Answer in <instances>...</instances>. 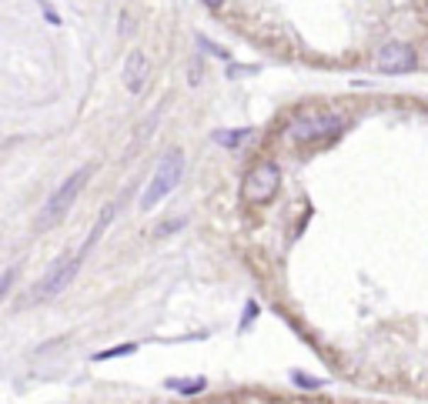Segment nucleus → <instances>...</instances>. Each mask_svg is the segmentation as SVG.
Listing matches in <instances>:
<instances>
[{
  "label": "nucleus",
  "instance_id": "f257e3e1",
  "mask_svg": "<svg viewBox=\"0 0 428 404\" xmlns=\"http://www.w3.org/2000/svg\"><path fill=\"white\" fill-rule=\"evenodd\" d=\"M91 174H94V167H81V171H74L71 178H67L57 190H54V194H50L47 204H44V211H40V217H37V231H47V227H54L57 221H64V214L74 207L77 194L84 190V184H87Z\"/></svg>",
  "mask_w": 428,
  "mask_h": 404
},
{
  "label": "nucleus",
  "instance_id": "f03ea898",
  "mask_svg": "<svg viewBox=\"0 0 428 404\" xmlns=\"http://www.w3.org/2000/svg\"><path fill=\"white\" fill-rule=\"evenodd\" d=\"M181 174H184V154H181V151H167V154L157 161L154 178H151V184H147L141 194V211H151V207H157V204L164 201L167 194L181 184Z\"/></svg>",
  "mask_w": 428,
  "mask_h": 404
},
{
  "label": "nucleus",
  "instance_id": "7ed1b4c3",
  "mask_svg": "<svg viewBox=\"0 0 428 404\" xmlns=\"http://www.w3.org/2000/svg\"><path fill=\"white\" fill-rule=\"evenodd\" d=\"M81 264H84V254H77V258H71V261L54 264V267H50V271L34 284V291L24 297V308H34V304H44V301H50V297L64 294V291L71 287V281L77 277Z\"/></svg>",
  "mask_w": 428,
  "mask_h": 404
},
{
  "label": "nucleus",
  "instance_id": "20e7f679",
  "mask_svg": "<svg viewBox=\"0 0 428 404\" xmlns=\"http://www.w3.org/2000/svg\"><path fill=\"white\" fill-rule=\"evenodd\" d=\"M342 131V117L338 114H328V110H305L298 114L291 124H288V141L295 144H311L321 141V137H334Z\"/></svg>",
  "mask_w": 428,
  "mask_h": 404
},
{
  "label": "nucleus",
  "instance_id": "39448f33",
  "mask_svg": "<svg viewBox=\"0 0 428 404\" xmlns=\"http://www.w3.org/2000/svg\"><path fill=\"white\" fill-rule=\"evenodd\" d=\"M281 187V167L274 161H258L241 180V197L248 204H268Z\"/></svg>",
  "mask_w": 428,
  "mask_h": 404
},
{
  "label": "nucleus",
  "instance_id": "423d86ee",
  "mask_svg": "<svg viewBox=\"0 0 428 404\" xmlns=\"http://www.w3.org/2000/svg\"><path fill=\"white\" fill-rule=\"evenodd\" d=\"M415 50L408 47V44H402V40H392V44H385V47L375 54V67H378L381 74H408L415 71Z\"/></svg>",
  "mask_w": 428,
  "mask_h": 404
},
{
  "label": "nucleus",
  "instance_id": "0eeeda50",
  "mask_svg": "<svg viewBox=\"0 0 428 404\" xmlns=\"http://www.w3.org/2000/svg\"><path fill=\"white\" fill-rule=\"evenodd\" d=\"M147 74H151L147 57H144L141 50H131L128 60H124V87H128L131 94H141L144 87H147Z\"/></svg>",
  "mask_w": 428,
  "mask_h": 404
},
{
  "label": "nucleus",
  "instance_id": "6e6552de",
  "mask_svg": "<svg viewBox=\"0 0 428 404\" xmlns=\"http://www.w3.org/2000/svg\"><path fill=\"white\" fill-rule=\"evenodd\" d=\"M111 221H114V204H107L104 211H101V217H97V224L91 227V238H87V244H84V248H81V254H84V258H87V250L94 248L97 241H101V234H104V227L111 224Z\"/></svg>",
  "mask_w": 428,
  "mask_h": 404
},
{
  "label": "nucleus",
  "instance_id": "1a4fd4ad",
  "mask_svg": "<svg viewBox=\"0 0 428 404\" xmlns=\"http://www.w3.org/2000/svg\"><path fill=\"white\" fill-rule=\"evenodd\" d=\"M167 388L188 398V394H201L204 388H208V381H204V378H191V381H178V378H171V381H167Z\"/></svg>",
  "mask_w": 428,
  "mask_h": 404
},
{
  "label": "nucleus",
  "instance_id": "9d476101",
  "mask_svg": "<svg viewBox=\"0 0 428 404\" xmlns=\"http://www.w3.org/2000/svg\"><path fill=\"white\" fill-rule=\"evenodd\" d=\"M251 134H254L251 127H241V131H214L211 137H214L218 144H225V147H238V144L248 141Z\"/></svg>",
  "mask_w": 428,
  "mask_h": 404
},
{
  "label": "nucleus",
  "instance_id": "9b49d317",
  "mask_svg": "<svg viewBox=\"0 0 428 404\" xmlns=\"http://www.w3.org/2000/svg\"><path fill=\"white\" fill-rule=\"evenodd\" d=\"M134 351H137V345H134V341H128V345H118V347H107V351H97L94 361H114V357L134 354Z\"/></svg>",
  "mask_w": 428,
  "mask_h": 404
},
{
  "label": "nucleus",
  "instance_id": "f8f14e48",
  "mask_svg": "<svg viewBox=\"0 0 428 404\" xmlns=\"http://www.w3.org/2000/svg\"><path fill=\"white\" fill-rule=\"evenodd\" d=\"M258 301H248V308H244V318H241V324H238V331H248L251 324H254V318H258Z\"/></svg>",
  "mask_w": 428,
  "mask_h": 404
},
{
  "label": "nucleus",
  "instance_id": "ddd939ff",
  "mask_svg": "<svg viewBox=\"0 0 428 404\" xmlns=\"http://www.w3.org/2000/svg\"><path fill=\"white\" fill-rule=\"evenodd\" d=\"M291 381L301 384V388H321V378H308V374H301V371H291Z\"/></svg>",
  "mask_w": 428,
  "mask_h": 404
},
{
  "label": "nucleus",
  "instance_id": "4468645a",
  "mask_svg": "<svg viewBox=\"0 0 428 404\" xmlns=\"http://www.w3.org/2000/svg\"><path fill=\"white\" fill-rule=\"evenodd\" d=\"M13 267H7V274H4V281H0V294H11V284H13Z\"/></svg>",
  "mask_w": 428,
  "mask_h": 404
},
{
  "label": "nucleus",
  "instance_id": "2eb2a0df",
  "mask_svg": "<svg viewBox=\"0 0 428 404\" xmlns=\"http://www.w3.org/2000/svg\"><path fill=\"white\" fill-rule=\"evenodd\" d=\"M201 4H208V7H221L225 0H201Z\"/></svg>",
  "mask_w": 428,
  "mask_h": 404
},
{
  "label": "nucleus",
  "instance_id": "dca6fc26",
  "mask_svg": "<svg viewBox=\"0 0 428 404\" xmlns=\"http://www.w3.org/2000/svg\"><path fill=\"white\" fill-rule=\"evenodd\" d=\"M425 7H428V4H425Z\"/></svg>",
  "mask_w": 428,
  "mask_h": 404
}]
</instances>
